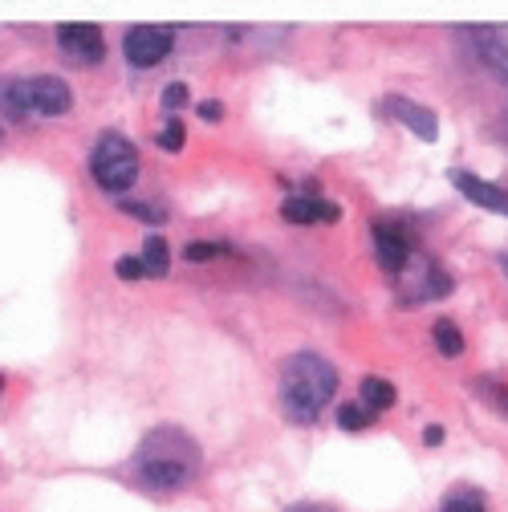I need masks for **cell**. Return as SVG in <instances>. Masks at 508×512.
Returning a JSON list of instances; mask_svg holds the SVG:
<instances>
[{
  "instance_id": "2e32d148",
  "label": "cell",
  "mask_w": 508,
  "mask_h": 512,
  "mask_svg": "<svg viewBox=\"0 0 508 512\" xmlns=\"http://www.w3.org/2000/svg\"><path fill=\"white\" fill-rule=\"evenodd\" d=\"M443 512H488V500L480 488H456L443 500Z\"/></svg>"
},
{
  "instance_id": "d4e9b609",
  "label": "cell",
  "mask_w": 508,
  "mask_h": 512,
  "mask_svg": "<svg viewBox=\"0 0 508 512\" xmlns=\"http://www.w3.org/2000/svg\"><path fill=\"white\" fill-rule=\"evenodd\" d=\"M423 439H427L431 447H439V443H443V427H427V431H423Z\"/></svg>"
},
{
  "instance_id": "ba28073f",
  "label": "cell",
  "mask_w": 508,
  "mask_h": 512,
  "mask_svg": "<svg viewBox=\"0 0 508 512\" xmlns=\"http://www.w3.org/2000/svg\"><path fill=\"white\" fill-rule=\"evenodd\" d=\"M57 45H61V57H70L74 66H98L102 61V33L94 25H61L57 29Z\"/></svg>"
},
{
  "instance_id": "ffe728a7",
  "label": "cell",
  "mask_w": 508,
  "mask_h": 512,
  "mask_svg": "<svg viewBox=\"0 0 508 512\" xmlns=\"http://www.w3.org/2000/svg\"><path fill=\"white\" fill-rule=\"evenodd\" d=\"M220 248H224V244H212V240H196V244H187V248H183V256H187V261L196 265V261H212V256H220Z\"/></svg>"
},
{
  "instance_id": "8fae6325",
  "label": "cell",
  "mask_w": 508,
  "mask_h": 512,
  "mask_svg": "<svg viewBox=\"0 0 508 512\" xmlns=\"http://www.w3.org/2000/svg\"><path fill=\"white\" fill-rule=\"evenodd\" d=\"M281 216H285L289 224H317V220L334 224V220L342 216V208L330 204V200H317V196H289V200L281 204Z\"/></svg>"
},
{
  "instance_id": "5bb4252c",
  "label": "cell",
  "mask_w": 508,
  "mask_h": 512,
  "mask_svg": "<svg viewBox=\"0 0 508 512\" xmlns=\"http://www.w3.org/2000/svg\"><path fill=\"white\" fill-rule=\"evenodd\" d=\"M143 273L147 277H167V269H171V252H167V244L159 240V236H151L147 244H143Z\"/></svg>"
},
{
  "instance_id": "9a60e30c",
  "label": "cell",
  "mask_w": 508,
  "mask_h": 512,
  "mask_svg": "<svg viewBox=\"0 0 508 512\" xmlns=\"http://www.w3.org/2000/svg\"><path fill=\"white\" fill-rule=\"evenodd\" d=\"M395 403V387L387 378H362V407L370 411H387Z\"/></svg>"
},
{
  "instance_id": "603a6c76",
  "label": "cell",
  "mask_w": 508,
  "mask_h": 512,
  "mask_svg": "<svg viewBox=\"0 0 508 512\" xmlns=\"http://www.w3.org/2000/svg\"><path fill=\"white\" fill-rule=\"evenodd\" d=\"M183 102H187V86H183V82H171V86L163 90V106H167V110H179Z\"/></svg>"
},
{
  "instance_id": "3957f363",
  "label": "cell",
  "mask_w": 508,
  "mask_h": 512,
  "mask_svg": "<svg viewBox=\"0 0 508 512\" xmlns=\"http://www.w3.org/2000/svg\"><path fill=\"white\" fill-rule=\"evenodd\" d=\"M74 102L70 86L53 78V74H37V78H5L0 82V114L9 118H49V114H66Z\"/></svg>"
},
{
  "instance_id": "7c38bea8",
  "label": "cell",
  "mask_w": 508,
  "mask_h": 512,
  "mask_svg": "<svg viewBox=\"0 0 508 512\" xmlns=\"http://www.w3.org/2000/svg\"><path fill=\"white\" fill-rule=\"evenodd\" d=\"M468 37L480 41V53H484L488 66L508 78V33H500V29H476V33H468Z\"/></svg>"
},
{
  "instance_id": "9c48e42d",
  "label": "cell",
  "mask_w": 508,
  "mask_h": 512,
  "mask_svg": "<svg viewBox=\"0 0 508 512\" xmlns=\"http://www.w3.org/2000/svg\"><path fill=\"white\" fill-rule=\"evenodd\" d=\"M452 183L464 191V196H468L476 208H488V212H496V216L508 220V191H504V187H496V183H488V179H480V175H472V171H452Z\"/></svg>"
},
{
  "instance_id": "6da1fadb",
  "label": "cell",
  "mask_w": 508,
  "mask_h": 512,
  "mask_svg": "<svg viewBox=\"0 0 508 512\" xmlns=\"http://www.w3.org/2000/svg\"><path fill=\"white\" fill-rule=\"evenodd\" d=\"M135 476L151 492H175L187 488L200 472V443L179 427H155L135 452Z\"/></svg>"
},
{
  "instance_id": "cb8c5ba5",
  "label": "cell",
  "mask_w": 508,
  "mask_h": 512,
  "mask_svg": "<svg viewBox=\"0 0 508 512\" xmlns=\"http://www.w3.org/2000/svg\"><path fill=\"white\" fill-rule=\"evenodd\" d=\"M200 114H204L208 122H220V114H224V106H220V102H200Z\"/></svg>"
},
{
  "instance_id": "e0dca14e",
  "label": "cell",
  "mask_w": 508,
  "mask_h": 512,
  "mask_svg": "<svg viewBox=\"0 0 508 512\" xmlns=\"http://www.w3.org/2000/svg\"><path fill=\"white\" fill-rule=\"evenodd\" d=\"M370 423H374V411L362 407V403H346V407L338 411V427H342V431H362V427H370Z\"/></svg>"
},
{
  "instance_id": "ac0fdd59",
  "label": "cell",
  "mask_w": 508,
  "mask_h": 512,
  "mask_svg": "<svg viewBox=\"0 0 508 512\" xmlns=\"http://www.w3.org/2000/svg\"><path fill=\"white\" fill-rule=\"evenodd\" d=\"M159 147L163 151H183V122L179 118H167V126H163V131H159Z\"/></svg>"
},
{
  "instance_id": "44dd1931",
  "label": "cell",
  "mask_w": 508,
  "mask_h": 512,
  "mask_svg": "<svg viewBox=\"0 0 508 512\" xmlns=\"http://www.w3.org/2000/svg\"><path fill=\"white\" fill-rule=\"evenodd\" d=\"M122 212H126V216H139V220H147V224H163V220H167L159 208H151V204H131V200H122Z\"/></svg>"
},
{
  "instance_id": "30bf717a",
  "label": "cell",
  "mask_w": 508,
  "mask_h": 512,
  "mask_svg": "<svg viewBox=\"0 0 508 512\" xmlns=\"http://www.w3.org/2000/svg\"><path fill=\"white\" fill-rule=\"evenodd\" d=\"M383 110H387L395 122H403L411 135H419V139H427V143L439 135V122H435V114H431L427 106L411 102V98H399V94H395V98H387V102H383Z\"/></svg>"
},
{
  "instance_id": "8992f818",
  "label": "cell",
  "mask_w": 508,
  "mask_h": 512,
  "mask_svg": "<svg viewBox=\"0 0 508 512\" xmlns=\"http://www.w3.org/2000/svg\"><path fill=\"white\" fill-rule=\"evenodd\" d=\"M171 45H175V33L159 29V25H135L131 33L122 37V53H126V61H131L135 70L159 66V61L171 53Z\"/></svg>"
},
{
  "instance_id": "4316f807",
  "label": "cell",
  "mask_w": 508,
  "mask_h": 512,
  "mask_svg": "<svg viewBox=\"0 0 508 512\" xmlns=\"http://www.w3.org/2000/svg\"><path fill=\"white\" fill-rule=\"evenodd\" d=\"M504 269H508V256H504Z\"/></svg>"
},
{
  "instance_id": "52a82bcc",
  "label": "cell",
  "mask_w": 508,
  "mask_h": 512,
  "mask_svg": "<svg viewBox=\"0 0 508 512\" xmlns=\"http://www.w3.org/2000/svg\"><path fill=\"white\" fill-rule=\"evenodd\" d=\"M374 252H378V265H383L391 277H399L415 256V240L399 220H378L374 224Z\"/></svg>"
},
{
  "instance_id": "277c9868",
  "label": "cell",
  "mask_w": 508,
  "mask_h": 512,
  "mask_svg": "<svg viewBox=\"0 0 508 512\" xmlns=\"http://www.w3.org/2000/svg\"><path fill=\"white\" fill-rule=\"evenodd\" d=\"M90 175L98 187L106 191H126L135 179H139V151L131 139H122V135H102L90 151Z\"/></svg>"
},
{
  "instance_id": "5b68a950",
  "label": "cell",
  "mask_w": 508,
  "mask_h": 512,
  "mask_svg": "<svg viewBox=\"0 0 508 512\" xmlns=\"http://www.w3.org/2000/svg\"><path fill=\"white\" fill-rule=\"evenodd\" d=\"M399 285V297L403 301H435V297H448L452 293V277L443 273L439 261H431V256H411L407 269L395 277Z\"/></svg>"
},
{
  "instance_id": "d6986e66",
  "label": "cell",
  "mask_w": 508,
  "mask_h": 512,
  "mask_svg": "<svg viewBox=\"0 0 508 512\" xmlns=\"http://www.w3.org/2000/svg\"><path fill=\"white\" fill-rule=\"evenodd\" d=\"M480 395H484L488 403H496V407L508 415V387H500L496 378H480Z\"/></svg>"
},
{
  "instance_id": "4fadbf2b",
  "label": "cell",
  "mask_w": 508,
  "mask_h": 512,
  "mask_svg": "<svg viewBox=\"0 0 508 512\" xmlns=\"http://www.w3.org/2000/svg\"><path fill=\"white\" fill-rule=\"evenodd\" d=\"M431 338H435L443 358H460L464 354V334L456 330V322H448V317H439V322L431 326Z\"/></svg>"
},
{
  "instance_id": "7402d4cb",
  "label": "cell",
  "mask_w": 508,
  "mask_h": 512,
  "mask_svg": "<svg viewBox=\"0 0 508 512\" xmlns=\"http://www.w3.org/2000/svg\"><path fill=\"white\" fill-rule=\"evenodd\" d=\"M114 273H118L122 281H139V277H147L139 256H122V261H114Z\"/></svg>"
},
{
  "instance_id": "484cf974",
  "label": "cell",
  "mask_w": 508,
  "mask_h": 512,
  "mask_svg": "<svg viewBox=\"0 0 508 512\" xmlns=\"http://www.w3.org/2000/svg\"><path fill=\"white\" fill-rule=\"evenodd\" d=\"M289 512H330V508H317V504H297V508H289Z\"/></svg>"
},
{
  "instance_id": "7a4b0ae2",
  "label": "cell",
  "mask_w": 508,
  "mask_h": 512,
  "mask_svg": "<svg viewBox=\"0 0 508 512\" xmlns=\"http://www.w3.org/2000/svg\"><path fill=\"white\" fill-rule=\"evenodd\" d=\"M338 395V370L322 354H293L281 366V407L293 423H313Z\"/></svg>"
}]
</instances>
